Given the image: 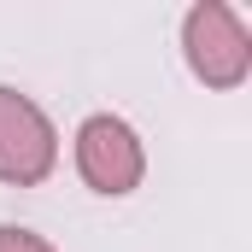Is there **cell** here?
<instances>
[{
    "label": "cell",
    "instance_id": "6da1fadb",
    "mask_svg": "<svg viewBox=\"0 0 252 252\" xmlns=\"http://www.w3.org/2000/svg\"><path fill=\"white\" fill-rule=\"evenodd\" d=\"M182 41H188V64L211 88H235L247 76V64H252V35H247V24L223 0L193 6L188 24H182Z\"/></svg>",
    "mask_w": 252,
    "mask_h": 252
},
{
    "label": "cell",
    "instance_id": "3957f363",
    "mask_svg": "<svg viewBox=\"0 0 252 252\" xmlns=\"http://www.w3.org/2000/svg\"><path fill=\"white\" fill-rule=\"evenodd\" d=\"M76 170L88 176V188L100 193H129L141 182V141L124 118H88L76 129Z\"/></svg>",
    "mask_w": 252,
    "mask_h": 252
},
{
    "label": "cell",
    "instance_id": "277c9868",
    "mask_svg": "<svg viewBox=\"0 0 252 252\" xmlns=\"http://www.w3.org/2000/svg\"><path fill=\"white\" fill-rule=\"evenodd\" d=\"M0 252H53V247L30 229H0Z\"/></svg>",
    "mask_w": 252,
    "mask_h": 252
},
{
    "label": "cell",
    "instance_id": "7a4b0ae2",
    "mask_svg": "<svg viewBox=\"0 0 252 252\" xmlns=\"http://www.w3.org/2000/svg\"><path fill=\"white\" fill-rule=\"evenodd\" d=\"M59 158V141H53V124L41 118L35 100H24L18 88H0V182H41Z\"/></svg>",
    "mask_w": 252,
    "mask_h": 252
}]
</instances>
